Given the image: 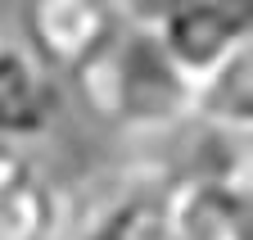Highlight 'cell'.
I'll use <instances>...</instances> for the list:
<instances>
[{
    "instance_id": "7",
    "label": "cell",
    "mask_w": 253,
    "mask_h": 240,
    "mask_svg": "<svg viewBox=\"0 0 253 240\" xmlns=\"http://www.w3.org/2000/svg\"><path fill=\"white\" fill-rule=\"evenodd\" d=\"M168 182L172 177L126 182L86 218L77 240H176L168 218Z\"/></svg>"
},
{
    "instance_id": "6",
    "label": "cell",
    "mask_w": 253,
    "mask_h": 240,
    "mask_svg": "<svg viewBox=\"0 0 253 240\" xmlns=\"http://www.w3.org/2000/svg\"><path fill=\"white\" fill-rule=\"evenodd\" d=\"M63 195L45 163L18 145H0V240H59Z\"/></svg>"
},
{
    "instance_id": "1",
    "label": "cell",
    "mask_w": 253,
    "mask_h": 240,
    "mask_svg": "<svg viewBox=\"0 0 253 240\" xmlns=\"http://www.w3.org/2000/svg\"><path fill=\"white\" fill-rule=\"evenodd\" d=\"M82 109L122 136H158L190 118L195 91L158 50L149 14L122 9L113 37L63 82Z\"/></svg>"
},
{
    "instance_id": "5",
    "label": "cell",
    "mask_w": 253,
    "mask_h": 240,
    "mask_svg": "<svg viewBox=\"0 0 253 240\" xmlns=\"http://www.w3.org/2000/svg\"><path fill=\"white\" fill-rule=\"evenodd\" d=\"M63 86L32 59L23 41L0 37V145L32 149L59 123Z\"/></svg>"
},
{
    "instance_id": "3",
    "label": "cell",
    "mask_w": 253,
    "mask_h": 240,
    "mask_svg": "<svg viewBox=\"0 0 253 240\" xmlns=\"http://www.w3.org/2000/svg\"><path fill=\"white\" fill-rule=\"evenodd\" d=\"M154 41L168 54V64L185 77L195 91L212 73L235 64L240 54H253V18L244 5H221V0H199V5H172L149 14Z\"/></svg>"
},
{
    "instance_id": "2",
    "label": "cell",
    "mask_w": 253,
    "mask_h": 240,
    "mask_svg": "<svg viewBox=\"0 0 253 240\" xmlns=\"http://www.w3.org/2000/svg\"><path fill=\"white\" fill-rule=\"evenodd\" d=\"M168 218L176 240H253L249 145H231L217 163L172 177Z\"/></svg>"
},
{
    "instance_id": "4",
    "label": "cell",
    "mask_w": 253,
    "mask_h": 240,
    "mask_svg": "<svg viewBox=\"0 0 253 240\" xmlns=\"http://www.w3.org/2000/svg\"><path fill=\"white\" fill-rule=\"evenodd\" d=\"M122 23V5L100 0H37L23 9V46L63 86Z\"/></svg>"
}]
</instances>
